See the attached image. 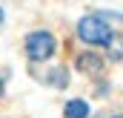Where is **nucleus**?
<instances>
[{
	"label": "nucleus",
	"instance_id": "1",
	"mask_svg": "<svg viewBox=\"0 0 123 118\" xmlns=\"http://www.w3.org/2000/svg\"><path fill=\"white\" fill-rule=\"evenodd\" d=\"M77 35H80L83 43H94V46H100V43H109L112 29L106 26L103 17H80V23H77Z\"/></svg>",
	"mask_w": 123,
	"mask_h": 118
},
{
	"label": "nucleus",
	"instance_id": "2",
	"mask_svg": "<svg viewBox=\"0 0 123 118\" xmlns=\"http://www.w3.org/2000/svg\"><path fill=\"white\" fill-rule=\"evenodd\" d=\"M55 49H57V43L49 32H34L26 37V55L31 60H49L55 55Z\"/></svg>",
	"mask_w": 123,
	"mask_h": 118
},
{
	"label": "nucleus",
	"instance_id": "3",
	"mask_svg": "<svg viewBox=\"0 0 123 118\" xmlns=\"http://www.w3.org/2000/svg\"><path fill=\"white\" fill-rule=\"evenodd\" d=\"M77 66H80L86 75H100V72H103V60L97 58L94 52H83V55H77Z\"/></svg>",
	"mask_w": 123,
	"mask_h": 118
},
{
	"label": "nucleus",
	"instance_id": "4",
	"mask_svg": "<svg viewBox=\"0 0 123 118\" xmlns=\"http://www.w3.org/2000/svg\"><path fill=\"white\" fill-rule=\"evenodd\" d=\"M66 118H89V104L86 101H69L66 104Z\"/></svg>",
	"mask_w": 123,
	"mask_h": 118
},
{
	"label": "nucleus",
	"instance_id": "5",
	"mask_svg": "<svg viewBox=\"0 0 123 118\" xmlns=\"http://www.w3.org/2000/svg\"><path fill=\"white\" fill-rule=\"evenodd\" d=\"M109 55H112V60L123 58V35H112L109 37Z\"/></svg>",
	"mask_w": 123,
	"mask_h": 118
},
{
	"label": "nucleus",
	"instance_id": "6",
	"mask_svg": "<svg viewBox=\"0 0 123 118\" xmlns=\"http://www.w3.org/2000/svg\"><path fill=\"white\" fill-rule=\"evenodd\" d=\"M0 23H3V9H0Z\"/></svg>",
	"mask_w": 123,
	"mask_h": 118
},
{
	"label": "nucleus",
	"instance_id": "7",
	"mask_svg": "<svg viewBox=\"0 0 123 118\" xmlns=\"http://www.w3.org/2000/svg\"><path fill=\"white\" fill-rule=\"evenodd\" d=\"M0 95H3V81H0Z\"/></svg>",
	"mask_w": 123,
	"mask_h": 118
},
{
	"label": "nucleus",
	"instance_id": "8",
	"mask_svg": "<svg viewBox=\"0 0 123 118\" xmlns=\"http://www.w3.org/2000/svg\"><path fill=\"white\" fill-rule=\"evenodd\" d=\"M112 118H123V115H112Z\"/></svg>",
	"mask_w": 123,
	"mask_h": 118
}]
</instances>
